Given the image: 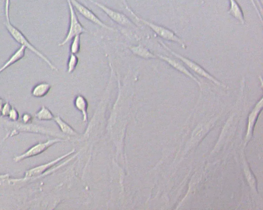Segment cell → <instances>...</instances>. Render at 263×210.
I'll use <instances>...</instances> for the list:
<instances>
[{
    "label": "cell",
    "mask_w": 263,
    "mask_h": 210,
    "mask_svg": "<svg viewBox=\"0 0 263 210\" xmlns=\"http://www.w3.org/2000/svg\"><path fill=\"white\" fill-rule=\"evenodd\" d=\"M126 9L131 13V14L139 22L151 28L157 35L162 39L168 41L173 42L179 44L183 48H185L186 46L183 41L179 38L172 31L161 26L157 25L147 21L138 16L125 3Z\"/></svg>",
    "instance_id": "obj_1"
},
{
    "label": "cell",
    "mask_w": 263,
    "mask_h": 210,
    "mask_svg": "<svg viewBox=\"0 0 263 210\" xmlns=\"http://www.w3.org/2000/svg\"><path fill=\"white\" fill-rule=\"evenodd\" d=\"M160 44L165 49H166L172 55H173L174 57L178 58V59L182 61L190 69H191L194 72L198 74L199 76L208 79L210 81H211L212 83L217 85L221 86L222 87L224 86L221 82H220L215 77L212 76L210 74H209L203 67H202L197 63L191 60L190 59H187L186 57H183V56L177 54L176 52L172 50L171 49H170L168 46H167V45H166L163 42H160Z\"/></svg>",
    "instance_id": "obj_2"
},
{
    "label": "cell",
    "mask_w": 263,
    "mask_h": 210,
    "mask_svg": "<svg viewBox=\"0 0 263 210\" xmlns=\"http://www.w3.org/2000/svg\"><path fill=\"white\" fill-rule=\"evenodd\" d=\"M67 2L70 15V27L67 36L64 41L59 44V46H65L70 41L72 40L75 37L87 32L80 23L70 0H67Z\"/></svg>",
    "instance_id": "obj_3"
},
{
    "label": "cell",
    "mask_w": 263,
    "mask_h": 210,
    "mask_svg": "<svg viewBox=\"0 0 263 210\" xmlns=\"http://www.w3.org/2000/svg\"><path fill=\"white\" fill-rule=\"evenodd\" d=\"M65 141V140L60 138H57L49 140L45 143H39L30 148L25 153L20 156H16L14 159V161L16 162H18L28 158L38 155L45 152L49 148L55 144Z\"/></svg>",
    "instance_id": "obj_4"
},
{
    "label": "cell",
    "mask_w": 263,
    "mask_h": 210,
    "mask_svg": "<svg viewBox=\"0 0 263 210\" xmlns=\"http://www.w3.org/2000/svg\"><path fill=\"white\" fill-rule=\"evenodd\" d=\"M88 1L101 9L110 19L119 25L123 26L135 27V25L124 14L115 11L102 4L94 1V0H88Z\"/></svg>",
    "instance_id": "obj_5"
},
{
    "label": "cell",
    "mask_w": 263,
    "mask_h": 210,
    "mask_svg": "<svg viewBox=\"0 0 263 210\" xmlns=\"http://www.w3.org/2000/svg\"><path fill=\"white\" fill-rule=\"evenodd\" d=\"M75 149L72 150L70 152L50 162L47 163L40 165L32 168L26 172L24 180L29 179L32 178L41 177L46 171L57 165L60 162L63 161L65 158L71 155L75 152Z\"/></svg>",
    "instance_id": "obj_6"
},
{
    "label": "cell",
    "mask_w": 263,
    "mask_h": 210,
    "mask_svg": "<svg viewBox=\"0 0 263 210\" xmlns=\"http://www.w3.org/2000/svg\"><path fill=\"white\" fill-rule=\"evenodd\" d=\"M70 2L73 7L86 19L103 28L115 31L114 28L103 23L93 12L80 4L77 0H70Z\"/></svg>",
    "instance_id": "obj_7"
},
{
    "label": "cell",
    "mask_w": 263,
    "mask_h": 210,
    "mask_svg": "<svg viewBox=\"0 0 263 210\" xmlns=\"http://www.w3.org/2000/svg\"><path fill=\"white\" fill-rule=\"evenodd\" d=\"M157 57L169 64L172 67L188 77L195 81L201 87V83L187 68L177 60L169 58L167 56L157 55Z\"/></svg>",
    "instance_id": "obj_8"
},
{
    "label": "cell",
    "mask_w": 263,
    "mask_h": 210,
    "mask_svg": "<svg viewBox=\"0 0 263 210\" xmlns=\"http://www.w3.org/2000/svg\"><path fill=\"white\" fill-rule=\"evenodd\" d=\"M26 49L27 48L25 46H21L5 64L0 67V74H2L9 67L23 59L25 56Z\"/></svg>",
    "instance_id": "obj_9"
},
{
    "label": "cell",
    "mask_w": 263,
    "mask_h": 210,
    "mask_svg": "<svg viewBox=\"0 0 263 210\" xmlns=\"http://www.w3.org/2000/svg\"><path fill=\"white\" fill-rule=\"evenodd\" d=\"M229 1L230 3L229 14L241 24H243L245 23L243 14L239 5L236 0H229Z\"/></svg>",
    "instance_id": "obj_10"
},
{
    "label": "cell",
    "mask_w": 263,
    "mask_h": 210,
    "mask_svg": "<svg viewBox=\"0 0 263 210\" xmlns=\"http://www.w3.org/2000/svg\"><path fill=\"white\" fill-rule=\"evenodd\" d=\"M74 104L77 109L82 113L84 122L85 123L87 122L88 118L87 112L88 103L87 100L84 96L79 95L75 99Z\"/></svg>",
    "instance_id": "obj_11"
},
{
    "label": "cell",
    "mask_w": 263,
    "mask_h": 210,
    "mask_svg": "<svg viewBox=\"0 0 263 210\" xmlns=\"http://www.w3.org/2000/svg\"><path fill=\"white\" fill-rule=\"evenodd\" d=\"M130 49L134 55L145 59L157 58L156 55L152 53L148 49L141 44L131 47Z\"/></svg>",
    "instance_id": "obj_12"
},
{
    "label": "cell",
    "mask_w": 263,
    "mask_h": 210,
    "mask_svg": "<svg viewBox=\"0 0 263 210\" xmlns=\"http://www.w3.org/2000/svg\"><path fill=\"white\" fill-rule=\"evenodd\" d=\"M51 86L48 83H41L36 85L32 91L33 96L42 98L46 96L50 92Z\"/></svg>",
    "instance_id": "obj_13"
},
{
    "label": "cell",
    "mask_w": 263,
    "mask_h": 210,
    "mask_svg": "<svg viewBox=\"0 0 263 210\" xmlns=\"http://www.w3.org/2000/svg\"><path fill=\"white\" fill-rule=\"evenodd\" d=\"M54 120L64 133L70 136H77L78 135L77 132L72 127L62 119L61 117H54Z\"/></svg>",
    "instance_id": "obj_14"
},
{
    "label": "cell",
    "mask_w": 263,
    "mask_h": 210,
    "mask_svg": "<svg viewBox=\"0 0 263 210\" xmlns=\"http://www.w3.org/2000/svg\"><path fill=\"white\" fill-rule=\"evenodd\" d=\"M36 117L41 120H51L54 118L51 111L45 106H43L36 113Z\"/></svg>",
    "instance_id": "obj_15"
},
{
    "label": "cell",
    "mask_w": 263,
    "mask_h": 210,
    "mask_svg": "<svg viewBox=\"0 0 263 210\" xmlns=\"http://www.w3.org/2000/svg\"><path fill=\"white\" fill-rule=\"evenodd\" d=\"M19 129L22 131H29L37 133H42L46 134H49L52 135H55L53 132L44 129V128L37 127L35 126H24L19 128Z\"/></svg>",
    "instance_id": "obj_16"
},
{
    "label": "cell",
    "mask_w": 263,
    "mask_h": 210,
    "mask_svg": "<svg viewBox=\"0 0 263 210\" xmlns=\"http://www.w3.org/2000/svg\"><path fill=\"white\" fill-rule=\"evenodd\" d=\"M72 42L71 45V54L77 55L80 51L81 49V38L80 35L75 37L72 39Z\"/></svg>",
    "instance_id": "obj_17"
},
{
    "label": "cell",
    "mask_w": 263,
    "mask_h": 210,
    "mask_svg": "<svg viewBox=\"0 0 263 210\" xmlns=\"http://www.w3.org/2000/svg\"><path fill=\"white\" fill-rule=\"evenodd\" d=\"M79 63V59L76 55L71 54L68 64V73H73L77 68Z\"/></svg>",
    "instance_id": "obj_18"
},
{
    "label": "cell",
    "mask_w": 263,
    "mask_h": 210,
    "mask_svg": "<svg viewBox=\"0 0 263 210\" xmlns=\"http://www.w3.org/2000/svg\"><path fill=\"white\" fill-rule=\"evenodd\" d=\"M12 109V107L10 103H5L2 109L1 115L8 116Z\"/></svg>",
    "instance_id": "obj_19"
},
{
    "label": "cell",
    "mask_w": 263,
    "mask_h": 210,
    "mask_svg": "<svg viewBox=\"0 0 263 210\" xmlns=\"http://www.w3.org/2000/svg\"><path fill=\"white\" fill-rule=\"evenodd\" d=\"M8 116H9L11 120L16 121L19 119L20 115L18 111L15 109L12 108Z\"/></svg>",
    "instance_id": "obj_20"
},
{
    "label": "cell",
    "mask_w": 263,
    "mask_h": 210,
    "mask_svg": "<svg viewBox=\"0 0 263 210\" xmlns=\"http://www.w3.org/2000/svg\"><path fill=\"white\" fill-rule=\"evenodd\" d=\"M32 120V116L28 113L25 114L23 117V120L25 124H29Z\"/></svg>",
    "instance_id": "obj_21"
},
{
    "label": "cell",
    "mask_w": 263,
    "mask_h": 210,
    "mask_svg": "<svg viewBox=\"0 0 263 210\" xmlns=\"http://www.w3.org/2000/svg\"><path fill=\"white\" fill-rule=\"evenodd\" d=\"M5 103L4 100L2 98H0V115H1L2 110Z\"/></svg>",
    "instance_id": "obj_22"
}]
</instances>
